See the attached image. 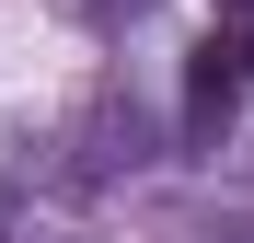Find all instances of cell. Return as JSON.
I'll list each match as a JSON object with an SVG mask.
<instances>
[{"instance_id":"1","label":"cell","mask_w":254,"mask_h":243,"mask_svg":"<svg viewBox=\"0 0 254 243\" xmlns=\"http://www.w3.org/2000/svg\"><path fill=\"white\" fill-rule=\"evenodd\" d=\"M243 81H254V47L243 35H208L196 70H185V139H220V116L243 104Z\"/></svg>"},{"instance_id":"2","label":"cell","mask_w":254,"mask_h":243,"mask_svg":"<svg viewBox=\"0 0 254 243\" xmlns=\"http://www.w3.org/2000/svg\"><path fill=\"white\" fill-rule=\"evenodd\" d=\"M220 12H254V0H220Z\"/></svg>"}]
</instances>
